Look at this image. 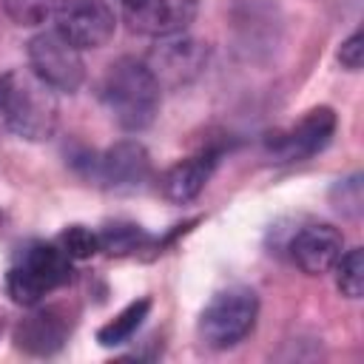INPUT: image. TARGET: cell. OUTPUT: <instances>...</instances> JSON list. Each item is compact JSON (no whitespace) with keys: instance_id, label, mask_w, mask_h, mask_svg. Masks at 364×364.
<instances>
[{"instance_id":"12","label":"cell","mask_w":364,"mask_h":364,"mask_svg":"<svg viewBox=\"0 0 364 364\" xmlns=\"http://www.w3.org/2000/svg\"><path fill=\"white\" fill-rule=\"evenodd\" d=\"M216 162H219V151L216 148H205L199 154H191V156L173 162L159 176V193L173 205L193 202L202 193V188L208 185V179L213 176Z\"/></svg>"},{"instance_id":"6","label":"cell","mask_w":364,"mask_h":364,"mask_svg":"<svg viewBox=\"0 0 364 364\" xmlns=\"http://www.w3.org/2000/svg\"><path fill=\"white\" fill-rule=\"evenodd\" d=\"M28 68L57 94H74L85 82L82 51L71 46L57 28L40 31L28 40Z\"/></svg>"},{"instance_id":"14","label":"cell","mask_w":364,"mask_h":364,"mask_svg":"<svg viewBox=\"0 0 364 364\" xmlns=\"http://www.w3.org/2000/svg\"><path fill=\"white\" fill-rule=\"evenodd\" d=\"M97 236H100V250L108 256H134L154 245L151 233L136 222H108L97 230Z\"/></svg>"},{"instance_id":"16","label":"cell","mask_w":364,"mask_h":364,"mask_svg":"<svg viewBox=\"0 0 364 364\" xmlns=\"http://www.w3.org/2000/svg\"><path fill=\"white\" fill-rule=\"evenodd\" d=\"M333 270H336L338 293L347 296V299H361V290H364V250L361 247H350L347 253L338 256Z\"/></svg>"},{"instance_id":"13","label":"cell","mask_w":364,"mask_h":364,"mask_svg":"<svg viewBox=\"0 0 364 364\" xmlns=\"http://www.w3.org/2000/svg\"><path fill=\"white\" fill-rule=\"evenodd\" d=\"M68 330H71V324L65 321V316L54 307H46V310H34L31 316H26L17 324L14 341L20 350H26L31 355H51L65 344Z\"/></svg>"},{"instance_id":"1","label":"cell","mask_w":364,"mask_h":364,"mask_svg":"<svg viewBox=\"0 0 364 364\" xmlns=\"http://www.w3.org/2000/svg\"><path fill=\"white\" fill-rule=\"evenodd\" d=\"M100 100L122 131H145L159 114L162 88L145 60L119 57L102 74Z\"/></svg>"},{"instance_id":"2","label":"cell","mask_w":364,"mask_h":364,"mask_svg":"<svg viewBox=\"0 0 364 364\" xmlns=\"http://www.w3.org/2000/svg\"><path fill=\"white\" fill-rule=\"evenodd\" d=\"M0 119L11 134L28 142H43L57 131V119H60L57 91L46 85L31 68L3 71Z\"/></svg>"},{"instance_id":"5","label":"cell","mask_w":364,"mask_h":364,"mask_svg":"<svg viewBox=\"0 0 364 364\" xmlns=\"http://www.w3.org/2000/svg\"><path fill=\"white\" fill-rule=\"evenodd\" d=\"M82 171L94 185L105 191L131 193L151 179V156L142 142L119 139L100 154H88L82 159Z\"/></svg>"},{"instance_id":"10","label":"cell","mask_w":364,"mask_h":364,"mask_svg":"<svg viewBox=\"0 0 364 364\" xmlns=\"http://www.w3.org/2000/svg\"><path fill=\"white\" fill-rule=\"evenodd\" d=\"M290 259L307 276H324L344 253V236L327 222H310L290 236Z\"/></svg>"},{"instance_id":"15","label":"cell","mask_w":364,"mask_h":364,"mask_svg":"<svg viewBox=\"0 0 364 364\" xmlns=\"http://www.w3.org/2000/svg\"><path fill=\"white\" fill-rule=\"evenodd\" d=\"M148 313H151V299H148V296H142V299L125 304L114 318H108V321L97 330V341H100L102 347H119V344L131 341L134 333H136V330L142 327V321L148 318Z\"/></svg>"},{"instance_id":"8","label":"cell","mask_w":364,"mask_h":364,"mask_svg":"<svg viewBox=\"0 0 364 364\" xmlns=\"http://www.w3.org/2000/svg\"><path fill=\"white\" fill-rule=\"evenodd\" d=\"M54 28L80 51L105 46L117 31L114 9L105 0H60Z\"/></svg>"},{"instance_id":"19","label":"cell","mask_w":364,"mask_h":364,"mask_svg":"<svg viewBox=\"0 0 364 364\" xmlns=\"http://www.w3.org/2000/svg\"><path fill=\"white\" fill-rule=\"evenodd\" d=\"M330 202L333 208L347 216V219H358L361 216V205H364V193H361V173L344 176L330 188Z\"/></svg>"},{"instance_id":"21","label":"cell","mask_w":364,"mask_h":364,"mask_svg":"<svg viewBox=\"0 0 364 364\" xmlns=\"http://www.w3.org/2000/svg\"><path fill=\"white\" fill-rule=\"evenodd\" d=\"M125 9H136V6H142V3H148V0H119Z\"/></svg>"},{"instance_id":"7","label":"cell","mask_w":364,"mask_h":364,"mask_svg":"<svg viewBox=\"0 0 364 364\" xmlns=\"http://www.w3.org/2000/svg\"><path fill=\"white\" fill-rule=\"evenodd\" d=\"M336 111L330 105H318L310 108L299 122H293L290 128L270 134L267 139V154L276 162H301L316 156L318 151H324L336 134Z\"/></svg>"},{"instance_id":"4","label":"cell","mask_w":364,"mask_h":364,"mask_svg":"<svg viewBox=\"0 0 364 364\" xmlns=\"http://www.w3.org/2000/svg\"><path fill=\"white\" fill-rule=\"evenodd\" d=\"M259 318V296L256 290L245 284L225 287L213 293V299L199 313L196 333L205 347L210 350H228L250 336Z\"/></svg>"},{"instance_id":"20","label":"cell","mask_w":364,"mask_h":364,"mask_svg":"<svg viewBox=\"0 0 364 364\" xmlns=\"http://www.w3.org/2000/svg\"><path fill=\"white\" fill-rule=\"evenodd\" d=\"M361 60H364V40H361V31H353L341 43V48H338V63L347 71H358L361 68Z\"/></svg>"},{"instance_id":"17","label":"cell","mask_w":364,"mask_h":364,"mask_svg":"<svg viewBox=\"0 0 364 364\" xmlns=\"http://www.w3.org/2000/svg\"><path fill=\"white\" fill-rule=\"evenodd\" d=\"M6 17L14 23V26H23V28H37L43 26L48 17H54L60 0H0Z\"/></svg>"},{"instance_id":"3","label":"cell","mask_w":364,"mask_h":364,"mask_svg":"<svg viewBox=\"0 0 364 364\" xmlns=\"http://www.w3.org/2000/svg\"><path fill=\"white\" fill-rule=\"evenodd\" d=\"M71 276H74L71 259L57 242H31L17 250L6 273V290L17 304L34 307L48 293L65 287Z\"/></svg>"},{"instance_id":"18","label":"cell","mask_w":364,"mask_h":364,"mask_svg":"<svg viewBox=\"0 0 364 364\" xmlns=\"http://www.w3.org/2000/svg\"><path fill=\"white\" fill-rule=\"evenodd\" d=\"M57 245L65 250V256L71 262H80V259H91L94 253H100V236L97 230L85 228V225H68L60 236H57Z\"/></svg>"},{"instance_id":"11","label":"cell","mask_w":364,"mask_h":364,"mask_svg":"<svg viewBox=\"0 0 364 364\" xmlns=\"http://www.w3.org/2000/svg\"><path fill=\"white\" fill-rule=\"evenodd\" d=\"M199 14V0H148L136 9H128V23L136 34L162 40L176 37L191 28Z\"/></svg>"},{"instance_id":"9","label":"cell","mask_w":364,"mask_h":364,"mask_svg":"<svg viewBox=\"0 0 364 364\" xmlns=\"http://www.w3.org/2000/svg\"><path fill=\"white\" fill-rule=\"evenodd\" d=\"M142 60L151 68L159 88H179L202 74L208 63V46L188 34L162 37Z\"/></svg>"}]
</instances>
